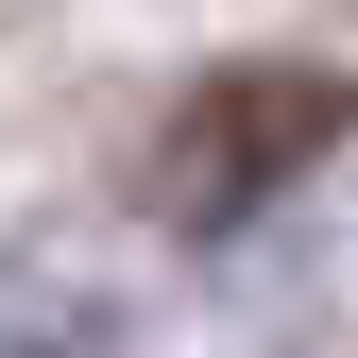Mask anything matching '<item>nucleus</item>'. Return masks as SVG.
<instances>
[{
	"label": "nucleus",
	"instance_id": "nucleus-1",
	"mask_svg": "<svg viewBox=\"0 0 358 358\" xmlns=\"http://www.w3.org/2000/svg\"><path fill=\"white\" fill-rule=\"evenodd\" d=\"M341 120H358V85H341V69H222V85H188V120L154 137L137 188H154V222L222 239V222H256L307 154L341 137Z\"/></svg>",
	"mask_w": 358,
	"mask_h": 358
}]
</instances>
